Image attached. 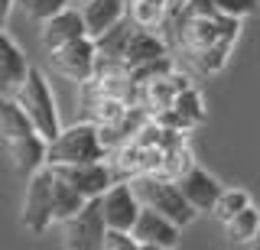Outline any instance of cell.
Returning <instances> with one entry per match:
<instances>
[{
    "label": "cell",
    "mask_w": 260,
    "mask_h": 250,
    "mask_svg": "<svg viewBox=\"0 0 260 250\" xmlns=\"http://www.w3.org/2000/svg\"><path fill=\"white\" fill-rule=\"evenodd\" d=\"M52 172L65 179L69 185H75L85 198H101L104 192L117 182L114 169L108 159H98V163H75V166H52Z\"/></svg>",
    "instance_id": "obj_7"
},
{
    "label": "cell",
    "mask_w": 260,
    "mask_h": 250,
    "mask_svg": "<svg viewBox=\"0 0 260 250\" xmlns=\"http://www.w3.org/2000/svg\"><path fill=\"white\" fill-rule=\"evenodd\" d=\"M39 36H43L46 52H52V49H59V46L72 43V39H78V36H88L85 33V17H81L78 7H65V10H59L55 17H49L43 23V33Z\"/></svg>",
    "instance_id": "obj_13"
},
{
    "label": "cell",
    "mask_w": 260,
    "mask_h": 250,
    "mask_svg": "<svg viewBox=\"0 0 260 250\" xmlns=\"http://www.w3.org/2000/svg\"><path fill=\"white\" fill-rule=\"evenodd\" d=\"M29 68L32 65L16 46V39L0 26V94H16V88L26 82Z\"/></svg>",
    "instance_id": "obj_12"
},
{
    "label": "cell",
    "mask_w": 260,
    "mask_h": 250,
    "mask_svg": "<svg viewBox=\"0 0 260 250\" xmlns=\"http://www.w3.org/2000/svg\"><path fill=\"white\" fill-rule=\"evenodd\" d=\"M52 189L55 172L52 166H43L26 175V195H23V228L32 234H46L52 224Z\"/></svg>",
    "instance_id": "obj_4"
},
{
    "label": "cell",
    "mask_w": 260,
    "mask_h": 250,
    "mask_svg": "<svg viewBox=\"0 0 260 250\" xmlns=\"http://www.w3.org/2000/svg\"><path fill=\"white\" fill-rule=\"evenodd\" d=\"M81 17H85V33L98 39L127 17V0H88L81 4Z\"/></svg>",
    "instance_id": "obj_15"
},
{
    "label": "cell",
    "mask_w": 260,
    "mask_h": 250,
    "mask_svg": "<svg viewBox=\"0 0 260 250\" xmlns=\"http://www.w3.org/2000/svg\"><path fill=\"white\" fill-rule=\"evenodd\" d=\"M108 221L101 215V198H88L78 215L62 224V247L69 250H98L104 244Z\"/></svg>",
    "instance_id": "obj_5"
},
{
    "label": "cell",
    "mask_w": 260,
    "mask_h": 250,
    "mask_svg": "<svg viewBox=\"0 0 260 250\" xmlns=\"http://www.w3.org/2000/svg\"><path fill=\"white\" fill-rule=\"evenodd\" d=\"M16 4V0H0V26L7 23V17H10V7Z\"/></svg>",
    "instance_id": "obj_26"
},
{
    "label": "cell",
    "mask_w": 260,
    "mask_h": 250,
    "mask_svg": "<svg viewBox=\"0 0 260 250\" xmlns=\"http://www.w3.org/2000/svg\"><path fill=\"white\" fill-rule=\"evenodd\" d=\"M224 237L231 244H250L260 237V208L250 201L247 208H241L231 221H224Z\"/></svg>",
    "instance_id": "obj_19"
},
{
    "label": "cell",
    "mask_w": 260,
    "mask_h": 250,
    "mask_svg": "<svg viewBox=\"0 0 260 250\" xmlns=\"http://www.w3.org/2000/svg\"><path fill=\"white\" fill-rule=\"evenodd\" d=\"M162 55H169L166 36L153 33V29H146V26H137L134 36H130V43H127L124 62H127V68H140V65H146V62H153V59H162Z\"/></svg>",
    "instance_id": "obj_16"
},
{
    "label": "cell",
    "mask_w": 260,
    "mask_h": 250,
    "mask_svg": "<svg viewBox=\"0 0 260 250\" xmlns=\"http://www.w3.org/2000/svg\"><path fill=\"white\" fill-rule=\"evenodd\" d=\"M7 153H10V163L13 169L20 175H29V172H36V169H43L49 166L46 163V156H49V140L43 133H26V136H20V140H10L7 143Z\"/></svg>",
    "instance_id": "obj_14"
},
{
    "label": "cell",
    "mask_w": 260,
    "mask_h": 250,
    "mask_svg": "<svg viewBox=\"0 0 260 250\" xmlns=\"http://www.w3.org/2000/svg\"><path fill=\"white\" fill-rule=\"evenodd\" d=\"M72 4H78V7H81V4H88V0H72Z\"/></svg>",
    "instance_id": "obj_27"
},
{
    "label": "cell",
    "mask_w": 260,
    "mask_h": 250,
    "mask_svg": "<svg viewBox=\"0 0 260 250\" xmlns=\"http://www.w3.org/2000/svg\"><path fill=\"white\" fill-rule=\"evenodd\" d=\"M98 159H108L101 136H98V124L94 120H78V124L65 127V130L49 140V166H75V163H98Z\"/></svg>",
    "instance_id": "obj_2"
},
{
    "label": "cell",
    "mask_w": 260,
    "mask_h": 250,
    "mask_svg": "<svg viewBox=\"0 0 260 250\" xmlns=\"http://www.w3.org/2000/svg\"><path fill=\"white\" fill-rule=\"evenodd\" d=\"M134 237L140 247L153 250H173L182 244V228L176 221H169L166 215L153 211V208H140V218L134 224Z\"/></svg>",
    "instance_id": "obj_9"
},
{
    "label": "cell",
    "mask_w": 260,
    "mask_h": 250,
    "mask_svg": "<svg viewBox=\"0 0 260 250\" xmlns=\"http://www.w3.org/2000/svg\"><path fill=\"white\" fill-rule=\"evenodd\" d=\"M134 29H137V23L130 20V17H124L120 23H114L108 33L98 36V39H94L98 62H124L127 43H130V36H134Z\"/></svg>",
    "instance_id": "obj_17"
},
{
    "label": "cell",
    "mask_w": 260,
    "mask_h": 250,
    "mask_svg": "<svg viewBox=\"0 0 260 250\" xmlns=\"http://www.w3.org/2000/svg\"><path fill=\"white\" fill-rule=\"evenodd\" d=\"M176 182H179V189H182L185 201H189V205H192L199 215H211V211H215V201H218V195L224 192L221 182H218L215 175L208 172V169H202L199 163H192Z\"/></svg>",
    "instance_id": "obj_10"
},
{
    "label": "cell",
    "mask_w": 260,
    "mask_h": 250,
    "mask_svg": "<svg viewBox=\"0 0 260 250\" xmlns=\"http://www.w3.org/2000/svg\"><path fill=\"white\" fill-rule=\"evenodd\" d=\"M104 250H140L134 231H120V228H108L104 231Z\"/></svg>",
    "instance_id": "obj_25"
},
{
    "label": "cell",
    "mask_w": 260,
    "mask_h": 250,
    "mask_svg": "<svg viewBox=\"0 0 260 250\" xmlns=\"http://www.w3.org/2000/svg\"><path fill=\"white\" fill-rule=\"evenodd\" d=\"M130 185H134V192H137V198H140L143 208H153V211L166 215L169 221L179 224V228H189V224L195 221V215H199L189 201H185L179 182L169 179V175L143 172V175H134Z\"/></svg>",
    "instance_id": "obj_1"
},
{
    "label": "cell",
    "mask_w": 260,
    "mask_h": 250,
    "mask_svg": "<svg viewBox=\"0 0 260 250\" xmlns=\"http://www.w3.org/2000/svg\"><path fill=\"white\" fill-rule=\"evenodd\" d=\"M182 88H189V75H179V72L173 68L162 78H153V82L137 85V108H143L146 114L153 117V114H159V111L173 108L176 94L182 91Z\"/></svg>",
    "instance_id": "obj_11"
},
{
    "label": "cell",
    "mask_w": 260,
    "mask_h": 250,
    "mask_svg": "<svg viewBox=\"0 0 260 250\" xmlns=\"http://www.w3.org/2000/svg\"><path fill=\"white\" fill-rule=\"evenodd\" d=\"M140 198H137L130 179H117L108 192L101 195V215L108 221V228H120V231H134L137 218H140Z\"/></svg>",
    "instance_id": "obj_8"
},
{
    "label": "cell",
    "mask_w": 260,
    "mask_h": 250,
    "mask_svg": "<svg viewBox=\"0 0 260 250\" xmlns=\"http://www.w3.org/2000/svg\"><path fill=\"white\" fill-rule=\"evenodd\" d=\"M85 195L75 189V185H69L65 179L55 175V189H52V224H65L72 215L81 211V205H85Z\"/></svg>",
    "instance_id": "obj_20"
},
{
    "label": "cell",
    "mask_w": 260,
    "mask_h": 250,
    "mask_svg": "<svg viewBox=\"0 0 260 250\" xmlns=\"http://www.w3.org/2000/svg\"><path fill=\"white\" fill-rule=\"evenodd\" d=\"M247 205H250V195H247L244 189H224L221 195H218V201H215V211H211V215H215L218 221L224 224V221H231V218L238 215L241 208H247Z\"/></svg>",
    "instance_id": "obj_22"
},
{
    "label": "cell",
    "mask_w": 260,
    "mask_h": 250,
    "mask_svg": "<svg viewBox=\"0 0 260 250\" xmlns=\"http://www.w3.org/2000/svg\"><path fill=\"white\" fill-rule=\"evenodd\" d=\"M16 101L23 104V111L29 114L32 127H36V133H43L46 140H55V136L62 133V117H59V104L52 98V88H49L46 75L39 68H29L26 82L16 88L13 94Z\"/></svg>",
    "instance_id": "obj_3"
},
{
    "label": "cell",
    "mask_w": 260,
    "mask_h": 250,
    "mask_svg": "<svg viewBox=\"0 0 260 250\" xmlns=\"http://www.w3.org/2000/svg\"><path fill=\"white\" fill-rule=\"evenodd\" d=\"M52 55V65L59 68V75H65L69 82H91L94 68H98V49L91 36H78L72 43L59 46V49L49 52Z\"/></svg>",
    "instance_id": "obj_6"
},
{
    "label": "cell",
    "mask_w": 260,
    "mask_h": 250,
    "mask_svg": "<svg viewBox=\"0 0 260 250\" xmlns=\"http://www.w3.org/2000/svg\"><path fill=\"white\" fill-rule=\"evenodd\" d=\"M16 4L23 7V13H26L29 20L46 23L49 17H55L59 10H65V7H69L72 0H16Z\"/></svg>",
    "instance_id": "obj_23"
},
{
    "label": "cell",
    "mask_w": 260,
    "mask_h": 250,
    "mask_svg": "<svg viewBox=\"0 0 260 250\" xmlns=\"http://www.w3.org/2000/svg\"><path fill=\"white\" fill-rule=\"evenodd\" d=\"M218 13L224 17H234V20H247L260 10V0H215Z\"/></svg>",
    "instance_id": "obj_24"
},
{
    "label": "cell",
    "mask_w": 260,
    "mask_h": 250,
    "mask_svg": "<svg viewBox=\"0 0 260 250\" xmlns=\"http://www.w3.org/2000/svg\"><path fill=\"white\" fill-rule=\"evenodd\" d=\"M32 130L36 127H32L29 114L23 111V104L13 94H0V136H4V143L20 140V136H26Z\"/></svg>",
    "instance_id": "obj_18"
},
{
    "label": "cell",
    "mask_w": 260,
    "mask_h": 250,
    "mask_svg": "<svg viewBox=\"0 0 260 250\" xmlns=\"http://www.w3.org/2000/svg\"><path fill=\"white\" fill-rule=\"evenodd\" d=\"M173 108H176L185 120H189L192 127H199L202 120H205V98H202V91H199V88H192V85L182 88V91L176 94Z\"/></svg>",
    "instance_id": "obj_21"
}]
</instances>
